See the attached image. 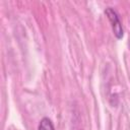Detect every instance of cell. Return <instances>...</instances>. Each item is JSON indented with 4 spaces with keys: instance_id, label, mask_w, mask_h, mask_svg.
I'll return each mask as SVG.
<instances>
[{
    "instance_id": "cell-1",
    "label": "cell",
    "mask_w": 130,
    "mask_h": 130,
    "mask_svg": "<svg viewBox=\"0 0 130 130\" xmlns=\"http://www.w3.org/2000/svg\"><path fill=\"white\" fill-rule=\"evenodd\" d=\"M105 13L111 23L113 32L115 35V37L117 39H122L123 35H124V30H123V26H122V22L119 18L118 13L112 8V7H107L105 10Z\"/></svg>"
},
{
    "instance_id": "cell-2",
    "label": "cell",
    "mask_w": 130,
    "mask_h": 130,
    "mask_svg": "<svg viewBox=\"0 0 130 130\" xmlns=\"http://www.w3.org/2000/svg\"><path fill=\"white\" fill-rule=\"evenodd\" d=\"M38 130H55V128H54V125H53L52 121L49 118L45 117L40 121Z\"/></svg>"
}]
</instances>
